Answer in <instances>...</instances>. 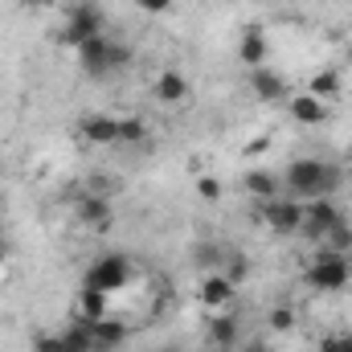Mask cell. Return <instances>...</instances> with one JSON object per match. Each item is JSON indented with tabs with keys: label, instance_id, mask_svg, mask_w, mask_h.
<instances>
[{
	"label": "cell",
	"instance_id": "cell-27",
	"mask_svg": "<svg viewBox=\"0 0 352 352\" xmlns=\"http://www.w3.org/2000/svg\"><path fill=\"white\" fill-rule=\"evenodd\" d=\"M127 62H131V50H127V45H119V41H111V74H115V70H123Z\"/></svg>",
	"mask_w": 352,
	"mask_h": 352
},
{
	"label": "cell",
	"instance_id": "cell-28",
	"mask_svg": "<svg viewBox=\"0 0 352 352\" xmlns=\"http://www.w3.org/2000/svg\"><path fill=\"white\" fill-rule=\"evenodd\" d=\"M197 192H201L205 201H217V197H221V184H217L213 176H201V180H197Z\"/></svg>",
	"mask_w": 352,
	"mask_h": 352
},
{
	"label": "cell",
	"instance_id": "cell-13",
	"mask_svg": "<svg viewBox=\"0 0 352 352\" xmlns=\"http://www.w3.org/2000/svg\"><path fill=\"white\" fill-rule=\"evenodd\" d=\"M291 119L316 127V123L328 119V107H324V98H316V94H295V98H291Z\"/></svg>",
	"mask_w": 352,
	"mask_h": 352
},
{
	"label": "cell",
	"instance_id": "cell-19",
	"mask_svg": "<svg viewBox=\"0 0 352 352\" xmlns=\"http://www.w3.org/2000/svg\"><path fill=\"white\" fill-rule=\"evenodd\" d=\"M66 349H78V352H94V332H90V320L74 316V324L66 328Z\"/></svg>",
	"mask_w": 352,
	"mask_h": 352
},
{
	"label": "cell",
	"instance_id": "cell-31",
	"mask_svg": "<svg viewBox=\"0 0 352 352\" xmlns=\"http://www.w3.org/2000/svg\"><path fill=\"white\" fill-rule=\"evenodd\" d=\"M111 188H115V184H111V180H107L102 173H94V176H90V192H102V197H107Z\"/></svg>",
	"mask_w": 352,
	"mask_h": 352
},
{
	"label": "cell",
	"instance_id": "cell-12",
	"mask_svg": "<svg viewBox=\"0 0 352 352\" xmlns=\"http://www.w3.org/2000/svg\"><path fill=\"white\" fill-rule=\"evenodd\" d=\"M78 131L87 144H119V119H111V115H87L78 123Z\"/></svg>",
	"mask_w": 352,
	"mask_h": 352
},
{
	"label": "cell",
	"instance_id": "cell-20",
	"mask_svg": "<svg viewBox=\"0 0 352 352\" xmlns=\"http://www.w3.org/2000/svg\"><path fill=\"white\" fill-rule=\"evenodd\" d=\"M320 246H324V250H332V254H349V250H352V226H349V221L332 226V230H328V238H324Z\"/></svg>",
	"mask_w": 352,
	"mask_h": 352
},
{
	"label": "cell",
	"instance_id": "cell-8",
	"mask_svg": "<svg viewBox=\"0 0 352 352\" xmlns=\"http://www.w3.org/2000/svg\"><path fill=\"white\" fill-rule=\"evenodd\" d=\"M78 62L90 78H102L111 74V41L107 37H90L87 45H78Z\"/></svg>",
	"mask_w": 352,
	"mask_h": 352
},
{
	"label": "cell",
	"instance_id": "cell-38",
	"mask_svg": "<svg viewBox=\"0 0 352 352\" xmlns=\"http://www.w3.org/2000/svg\"><path fill=\"white\" fill-rule=\"evenodd\" d=\"M349 50H352V37H349Z\"/></svg>",
	"mask_w": 352,
	"mask_h": 352
},
{
	"label": "cell",
	"instance_id": "cell-36",
	"mask_svg": "<svg viewBox=\"0 0 352 352\" xmlns=\"http://www.w3.org/2000/svg\"><path fill=\"white\" fill-rule=\"evenodd\" d=\"M62 352H78V349H62Z\"/></svg>",
	"mask_w": 352,
	"mask_h": 352
},
{
	"label": "cell",
	"instance_id": "cell-14",
	"mask_svg": "<svg viewBox=\"0 0 352 352\" xmlns=\"http://www.w3.org/2000/svg\"><path fill=\"white\" fill-rule=\"evenodd\" d=\"M90 332H94V349H119L127 340V324L123 320H111V316L90 320Z\"/></svg>",
	"mask_w": 352,
	"mask_h": 352
},
{
	"label": "cell",
	"instance_id": "cell-15",
	"mask_svg": "<svg viewBox=\"0 0 352 352\" xmlns=\"http://www.w3.org/2000/svg\"><path fill=\"white\" fill-rule=\"evenodd\" d=\"M238 58H242V66H254V70L266 62V37H263V29H258V25H250V29L242 33Z\"/></svg>",
	"mask_w": 352,
	"mask_h": 352
},
{
	"label": "cell",
	"instance_id": "cell-18",
	"mask_svg": "<svg viewBox=\"0 0 352 352\" xmlns=\"http://www.w3.org/2000/svg\"><path fill=\"white\" fill-rule=\"evenodd\" d=\"M184 94H188V82H184L180 70H164V74L156 78V98H160V102H180Z\"/></svg>",
	"mask_w": 352,
	"mask_h": 352
},
{
	"label": "cell",
	"instance_id": "cell-22",
	"mask_svg": "<svg viewBox=\"0 0 352 352\" xmlns=\"http://www.w3.org/2000/svg\"><path fill=\"white\" fill-rule=\"evenodd\" d=\"M148 140V123L144 119H119V144H144Z\"/></svg>",
	"mask_w": 352,
	"mask_h": 352
},
{
	"label": "cell",
	"instance_id": "cell-30",
	"mask_svg": "<svg viewBox=\"0 0 352 352\" xmlns=\"http://www.w3.org/2000/svg\"><path fill=\"white\" fill-rule=\"evenodd\" d=\"M144 12H152V16H160V12H168L173 8V0H135Z\"/></svg>",
	"mask_w": 352,
	"mask_h": 352
},
{
	"label": "cell",
	"instance_id": "cell-2",
	"mask_svg": "<svg viewBox=\"0 0 352 352\" xmlns=\"http://www.w3.org/2000/svg\"><path fill=\"white\" fill-rule=\"evenodd\" d=\"M303 278H307V287H316V291H344L352 278V266L344 254H332V250H320L307 270H303Z\"/></svg>",
	"mask_w": 352,
	"mask_h": 352
},
{
	"label": "cell",
	"instance_id": "cell-25",
	"mask_svg": "<svg viewBox=\"0 0 352 352\" xmlns=\"http://www.w3.org/2000/svg\"><path fill=\"white\" fill-rule=\"evenodd\" d=\"M266 324H270L274 332H291V328H295V311H291V307H270Z\"/></svg>",
	"mask_w": 352,
	"mask_h": 352
},
{
	"label": "cell",
	"instance_id": "cell-32",
	"mask_svg": "<svg viewBox=\"0 0 352 352\" xmlns=\"http://www.w3.org/2000/svg\"><path fill=\"white\" fill-rule=\"evenodd\" d=\"M242 352H274L266 340H242Z\"/></svg>",
	"mask_w": 352,
	"mask_h": 352
},
{
	"label": "cell",
	"instance_id": "cell-21",
	"mask_svg": "<svg viewBox=\"0 0 352 352\" xmlns=\"http://www.w3.org/2000/svg\"><path fill=\"white\" fill-rule=\"evenodd\" d=\"M307 94H316V98H328V94H340V74L336 70H320L311 82H307Z\"/></svg>",
	"mask_w": 352,
	"mask_h": 352
},
{
	"label": "cell",
	"instance_id": "cell-1",
	"mask_svg": "<svg viewBox=\"0 0 352 352\" xmlns=\"http://www.w3.org/2000/svg\"><path fill=\"white\" fill-rule=\"evenodd\" d=\"M283 188L295 201H316V197H332L340 188V168L324 164V160H291L283 173Z\"/></svg>",
	"mask_w": 352,
	"mask_h": 352
},
{
	"label": "cell",
	"instance_id": "cell-16",
	"mask_svg": "<svg viewBox=\"0 0 352 352\" xmlns=\"http://www.w3.org/2000/svg\"><path fill=\"white\" fill-rule=\"evenodd\" d=\"M250 90L263 98V102H278L283 98V78L274 74V70H266V66H258L254 74H250Z\"/></svg>",
	"mask_w": 352,
	"mask_h": 352
},
{
	"label": "cell",
	"instance_id": "cell-26",
	"mask_svg": "<svg viewBox=\"0 0 352 352\" xmlns=\"http://www.w3.org/2000/svg\"><path fill=\"white\" fill-rule=\"evenodd\" d=\"M320 352H352V332H344V336H324L320 340Z\"/></svg>",
	"mask_w": 352,
	"mask_h": 352
},
{
	"label": "cell",
	"instance_id": "cell-3",
	"mask_svg": "<svg viewBox=\"0 0 352 352\" xmlns=\"http://www.w3.org/2000/svg\"><path fill=\"white\" fill-rule=\"evenodd\" d=\"M340 221H344V213L332 205V197H316V201H303V226H299V234L307 242H324L328 230L340 226Z\"/></svg>",
	"mask_w": 352,
	"mask_h": 352
},
{
	"label": "cell",
	"instance_id": "cell-6",
	"mask_svg": "<svg viewBox=\"0 0 352 352\" xmlns=\"http://www.w3.org/2000/svg\"><path fill=\"white\" fill-rule=\"evenodd\" d=\"M263 221L274 234H299V226H303V201H295V197L263 201Z\"/></svg>",
	"mask_w": 352,
	"mask_h": 352
},
{
	"label": "cell",
	"instance_id": "cell-7",
	"mask_svg": "<svg viewBox=\"0 0 352 352\" xmlns=\"http://www.w3.org/2000/svg\"><path fill=\"white\" fill-rule=\"evenodd\" d=\"M78 221H82V226H94L98 234H107V230L115 226L111 197H102V192H87V197H78Z\"/></svg>",
	"mask_w": 352,
	"mask_h": 352
},
{
	"label": "cell",
	"instance_id": "cell-34",
	"mask_svg": "<svg viewBox=\"0 0 352 352\" xmlns=\"http://www.w3.org/2000/svg\"><path fill=\"white\" fill-rule=\"evenodd\" d=\"M4 263H8V254H4V246H0V270H4Z\"/></svg>",
	"mask_w": 352,
	"mask_h": 352
},
{
	"label": "cell",
	"instance_id": "cell-4",
	"mask_svg": "<svg viewBox=\"0 0 352 352\" xmlns=\"http://www.w3.org/2000/svg\"><path fill=\"white\" fill-rule=\"evenodd\" d=\"M131 283V263L127 258H119V254H107V258H98V263L87 266V278H82V287H98V291H119V287H127Z\"/></svg>",
	"mask_w": 352,
	"mask_h": 352
},
{
	"label": "cell",
	"instance_id": "cell-33",
	"mask_svg": "<svg viewBox=\"0 0 352 352\" xmlns=\"http://www.w3.org/2000/svg\"><path fill=\"white\" fill-rule=\"evenodd\" d=\"M21 8H29V12H37V8H54V0H21Z\"/></svg>",
	"mask_w": 352,
	"mask_h": 352
},
{
	"label": "cell",
	"instance_id": "cell-23",
	"mask_svg": "<svg viewBox=\"0 0 352 352\" xmlns=\"http://www.w3.org/2000/svg\"><path fill=\"white\" fill-rule=\"evenodd\" d=\"M192 258H197V266L209 274V270H221V250L213 246V242H201L197 250H192Z\"/></svg>",
	"mask_w": 352,
	"mask_h": 352
},
{
	"label": "cell",
	"instance_id": "cell-17",
	"mask_svg": "<svg viewBox=\"0 0 352 352\" xmlns=\"http://www.w3.org/2000/svg\"><path fill=\"white\" fill-rule=\"evenodd\" d=\"M107 303H111V295L98 291V287H82L78 291V316L82 320H102L107 316Z\"/></svg>",
	"mask_w": 352,
	"mask_h": 352
},
{
	"label": "cell",
	"instance_id": "cell-24",
	"mask_svg": "<svg viewBox=\"0 0 352 352\" xmlns=\"http://www.w3.org/2000/svg\"><path fill=\"white\" fill-rule=\"evenodd\" d=\"M221 274H226L234 287H238V283H246V274H250V258H246V254H234L230 263L221 266Z\"/></svg>",
	"mask_w": 352,
	"mask_h": 352
},
{
	"label": "cell",
	"instance_id": "cell-29",
	"mask_svg": "<svg viewBox=\"0 0 352 352\" xmlns=\"http://www.w3.org/2000/svg\"><path fill=\"white\" fill-rule=\"evenodd\" d=\"M62 349H66L62 336H37V340H33V352H62Z\"/></svg>",
	"mask_w": 352,
	"mask_h": 352
},
{
	"label": "cell",
	"instance_id": "cell-5",
	"mask_svg": "<svg viewBox=\"0 0 352 352\" xmlns=\"http://www.w3.org/2000/svg\"><path fill=\"white\" fill-rule=\"evenodd\" d=\"M90 37H102V12H98V4H74L70 8V25H66V33H62V41L66 45H87Z\"/></svg>",
	"mask_w": 352,
	"mask_h": 352
},
{
	"label": "cell",
	"instance_id": "cell-11",
	"mask_svg": "<svg viewBox=\"0 0 352 352\" xmlns=\"http://www.w3.org/2000/svg\"><path fill=\"white\" fill-rule=\"evenodd\" d=\"M242 184H246V192L263 205V201H274V197H283V176H274L270 168H254V173L242 176Z\"/></svg>",
	"mask_w": 352,
	"mask_h": 352
},
{
	"label": "cell",
	"instance_id": "cell-35",
	"mask_svg": "<svg viewBox=\"0 0 352 352\" xmlns=\"http://www.w3.org/2000/svg\"><path fill=\"white\" fill-rule=\"evenodd\" d=\"M349 66H352V50H349Z\"/></svg>",
	"mask_w": 352,
	"mask_h": 352
},
{
	"label": "cell",
	"instance_id": "cell-10",
	"mask_svg": "<svg viewBox=\"0 0 352 352\" xmlns=\"http://www.w3.org/2000/svg\"><path fill=\"white\" fill-rule=\"evenodd\" d=\"M205 336H209V344H213L217 352H230V349L242 344V328H238L234 316H213L209 328H205Z\"/></svg>",
	"mask_w": 352,
	"mask_h": 352
},
{
	"label": "cell",
	"instance_id": "cell-37",
	"mask_svg": "<svg viewBox=\"0 0 352 352\" xmlns=\"http://www.w3.org/2000/svg\"><path fill=\"white\" fill-rule=\"evenodd\" d=\"M164 352H180V349H164Z\"/></svg>",
	"mask_w": 352,
	"mask_h": 352
},
{
	"label": "cell",
	"instance_id": "cell-9",
	"mask_svg": "<svg viewBox=\"0 0 352 352\" xmlns=\"http://www.w3.org/2000/svg\"><path fill=\"white\" fill-rule=\"evenodd\" d=\"M234 291H238V287H234L221 270H209V274L201 278V303H205V307H230V303H234Z\"/></svg>",
	"mask_w": 352,
	"mask_h": 352
}]
</instances>
